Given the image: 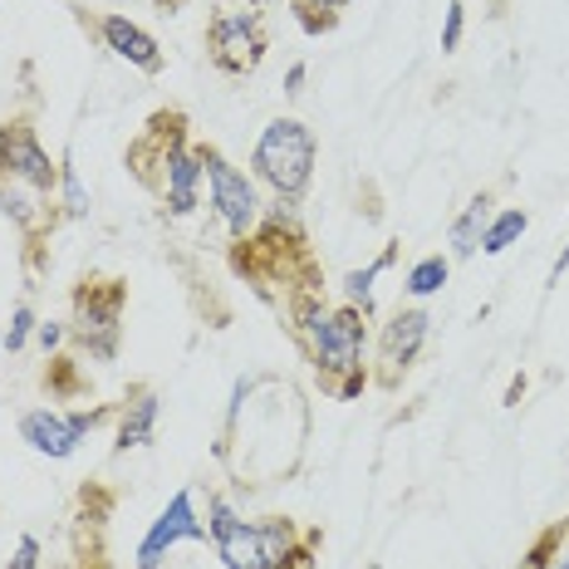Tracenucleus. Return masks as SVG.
<instances>
[{
	"label": "nucleus",
	"instance_id": "nucleus-1",
	"mask_svg": "<svg viewBox=\"0 0 569 569\" xmlns=\"http://www.w3.org/2000/svg\"><path fill=\"white\" fill-rule=\"evenodd\" d=\"M290 329H295V339H300L305 359L315 363L325 393H335L339 378H349V373L363 369L369 315L353 310V305H339V310H329V305L315 295V284H310V290H300L290 300Z\"/></svg>",
	"mask_w": 569,
	"mask_h": 569
},
{
	"label": "nucleus",
	"instance_id": "nucleus-2",
	"mask_svg": "<svg viewBox=\"0 0 569 569\" xmlns=\"http://www.w3.org/2000/svg\"><path fill=\"white\" fill-rule=\"evenodd\" d=\"M315 152H319L315 133L300 118H270L266 133L256 138V152H251L256 182H266L270 192L284 201H300L315 177Z\"/></svg>",
	"mask_w": 569,
	"mask_h": 569
},
{
	"label": "nucleus",
	"instance_id": "nucleus-3",
	"mask_svg": "<svg viewBox=\"0 0 569 569\" xmlns=\"http://www.w3.org/2000/svg\"><path fill=\"white\" fill-rule=\"evenodd\" d=\"M123 305L128 284L109 276H84L74 284V315H69V339L79 343V353H89L93 363L118 359V339H123Z\"/></svg>",
	"mask_w": 569,
	"mask_h": 569
},
{
	"label": "nucleus",
	"instance_id": "nucleus-4",
	"mask_svg": "<svg viewBox=\"0 0 569 569\" xmlns=\"http://www.w3.org/2000/svg\"><path fill=\"white\" fill-rule=\"evenodd\" d=\"M266 10L260 0H217L207 20V54L221 74L246 79L266 59Z\"/></svg>",
	"mask_w": 569,
	"mask_h": 569
},
{
	"label": "nucleus",
	"instance_id": "nucleus-5",
	"mask_svg": "<svg viewBox=\"0 0 569 569\" xmlns=\"http://www.w3.org/2000/svg\"><path fill=\"white\" fill-rule=\"evenodd\" d=\"M197 162H201V177H207V197H211L217 221L227 227L231 241H246V236L260 227V217H266V211H260L256 177H246L227 152L211 148V142H197Z\"/></svg>",
	"mask_w": 569,
	"mask_h": 569
},
{
	"label": "nucleus",
	"instance_id": "nucleus-6",
	"mask_svg": "<svg viewBox=\"0 0 569 569\" xmlns=\"http://www.w3.org/2000/svg\"><path fill=\"white\" fill-rule=\"evenodd\" d=\"M109 418H118L113 402H99V408H79V412H54V408H26L20 412V442L30 452L50 457V461H69L79 447L89 442V432H99Z\"/></svg>",
	"mask_w": 569,
	"mask_h": 569
},
{
	"label": "nucleus",
	"instance_id": "nucleus-7",
	"mask_svg": "<svg viewBox=\"0 0 569 569\" xmlns=\"http://www.w3.org/2000/svg\"><path fill=\"white\" fill-rule=\"evenodd\" d=\"M0 177H16V182H26L44 197L59 192V162L44 152L30 118H6L0 123Z\"/></svg>",
	"mask_w": 569,
	"mask_h": 569
},
{
	"label": "nucleus",
	"instance_id": "nucleus-8",
	"mask_svg": "<svg viewBox=\"0 0 569 569\" xmlns=\"http://www.w3.org/2000/svg\"><path fill=\"white\" fill-rule=\"evenodd\" d=\"M201 162H197V148H187V128H177L168 152H162V168H158V182H152V192L162 197V207L172 211V217H192L201 207Z\"/></svg>",
	"mask_w": 569,
	"mask_h": 569
},
{
	"label": "nucleus",
	"instance_id": "nucleus-9",
	"mask_svg": "<svg viewBox=\"0 0 569 569\" xmlns=\"http://www.w3.org/2000/svg\"><path fill=\"white\" fill-rule=\"evenodd\" d=\"M427 329H432V319H427V310H418V305H408V310H398L393 319L383 325V335H378V383L383 388H398L402 378H408V369L418 363L422 343H427Z\"/></svg>",
	"mask_w": 569,
	"mask_h": 569
},
{
	"label": "nucleus",
	"instance_id": "nucleus-10",
	"mask_svg": "<svg viewBox=\"0 0 569 569\" xmlns=\"http://www.w3.org/2000/svg\"><path fill=\"white\" fill-rule=\"evenodd\" d=\"M182 540H207V526L197 520L192 491H177L168 501V511L152 520V530L138 545V565L133 569H162V560L172 555V545H182Z\"/></svg>",
	"mask_w": 569,
	"mask_h": 569
},
{
	"label": "nucleus",
	"instance_id": "nucleus-11",
	"mask_svg": "<svg viewBox=\"0 0 569 569\" xmlns=\"http://www.w3.org/2000/svg\"><path fill=\"white\" fill-rule=\"evenodd\" d=\"M93 26H99V40H103V50H109V54H118L123 64L142 69V74H162L168 54H162V44L152 40L142 26H133L128 16H99Z\"/></svg>",
	"mask_w": 569,
	"mask_h": 569
},
{
	"label": "nucleus",
	"instance_id": "nucleus-12",
	"mask_svg": "<svg viewBox=\"0 0 569 569\" xmlns=\"http://www.w3.org/2000/svg\"><path fill=\"white\" fill-rule=\"evenodd\" d=\"M158 412H162V398L152 388H133L123 402H118V432H113V452H138V447L152 442L158 432Z\"/></svg>",
	"mask_w": 569,
	"mask_h": 569
},
{
	"label": "nucleus",
	"instance_id": "nucleus-13",
	"mask_svg": "<svg viewBox=\"0 0 569 569\" xmlns=\"http://www.w3.org/2000/svg\"><path fill=\"white\" fill-rule=\"evenodd\" d=\"M0 217H10L30 241H40L44 231H54V211H50V197L34 192V187L16 182V177H0Z\"/></svg>",
	"mask_w": 569,
	"mask_h": 569
},
{
	"label": "nucleus",
	"instance_id": "nucleus-14",
	"mask_svg": "<svg viewBox=\"0 0 569 569\" xmlns=\"http://www.w3.org/2000/svg\"><path fill=\"white\" fill-rule=\"evenodd\" d=\"M491 192H477L467 201V207H461V217L452 221V260H471L481 251V231L491 227Z\"/></svg>",
	"mask_w": 569,
	"mask_h": 569
},
{
	"label": "nucleus",
	"instance_id": "nucleus-15",
	"mask_svg": "<svg viewBox=\"0 0 569 569\" xmlns=\"http://www.w3.org/2000/svg\"><path fill=\"white\" fill-rule=\"evenodd\" d=\"M393 260H398V241H388V246H383V256H378L373 266L349 270V276H343V305H353V310L373 315V280L383 276V270L393 266Z\"/></svg>",
	"mask_w": 569,
	"mask_h": 569
},
{
	"label": "nucleus",
	"instance_id": "nucleus-16",
	"mask_svg": "<svg viewBox=\"0 0 569 569\" xmlns=\"http://www.w3.org/2000/svg\"><path fill=\"white\" fill-rule=\"evenodd\" d=\"M526 227H530V217L520 207H506V211H496L491 217V227L481 231V256H501L506 246H516L520 236H526Z\"/></svg>",
	"mask_w": 569,
	"mask_h": 569
},
{
	"label": "nucleus",
	"instance_id": "nucleus-17",
	"mask_svg": "<svg viewBox=\"0 0 569 569\" xmlns=\"http://www.w3.org/2000/svg\"><path fill=\"white\" fill-rule=\"evenodd\" d=\"M59 207H64V217L69 221H84L89 217V187H84V177H79L74 168V158H59Z\"/></svg>",
	"mask_w": 569,
	"mask_h": 569
},
{
	"label": "nucleus",
	"instance_id": "nucleus-18",
	"mask_svg": "<svg viewBox=\"0 0 569 569\" xmlns=\"http://www.w3.org/2000/svg\"><path fill=\"white\" fill-rule=\"evenodd\" d=\"M447 276H452V260H447V256H422L418 266L408 270V280H402V290H408L412 300H427V295H437V290H442Z\"/></svg>",
	"mask_w": 569,
	"mask_h": 569
},
{
	"label": "nucleus",
	"instance_id": "nucleus-19",
	"mask_svg": "<svg viewBox=\"0 0 569 569\" xmlns=\"http://www.w3.org/2000/svg\"><path fill=\"white\" fill-rule=\"evenodd\" d=\"M290 6H295V20H300L305 34H329L339 26L349 0H290Z\"/></svg>",
	"mask_w": 569,
	"mask_h": 569
},
{
	"label": "nucleus",
	"instance_id": "nucleus-20",
	"mask_svg": "<svg viewBox=\"0 0 569 569\" xmlns=\"http://www.w3.org/2000/svg\"><path fill=\"white\" fill-rule=\"evenodd\" d=\"M34 325H40V319H34V310H30V300H20L16 310H10V325H6V353H20L26 349V343L34 339Z\"/></svg>",
	"mask_w": 569,
	"mask_h": 569
},
{
	"label": "nucleus",
	"instance_id": "nucleus-21",
	"mask_svg": "<svg viewBox=\"0 0 569 569\" xmlns=\"http://www.w3.org/2000/svg\"><path fill=\"white\" fill-rule=\"evenodd\" d=\"M565 536H569V520H565V526H550V530H545V536L530 545L526 569H550L555 560H560V540H565Z\"/></svg>",
	"mask_w": 569,
	"mask_h": 569
},
{
	"label": "nucleus",
	"instance_id": "nucleus-22",
	"mask_svg": "<svg viewBox=\"0 0 569 569\" xmlns=\"http://www.w3.org/2000/svg\"><path fill=\"white\" fill-rule=\"evenodd\" d=\"M461 30H467V6L452 0V6H447V20H442V54H452L461 44Z\"/></svg>",
	"mask_w": 569,
	"mask_h": 569
},
{
	"label": "nucleus",
	"instance_id": "nucleus-23",
	"mask_svg": "<svg viewBox=\"0 0 569 569\" xmlns=\"http://www.w3.org/2000/svg\"><path fill=\"white\" fill-rule=\"evenodd\" d=\"M6 569H40V540H34V536H20V540H16V555L6 560Z\"/></svg>",
	"mask_w": 569,
	"mask_h": 569
},
{
	"label": "nucleus",
	"instance_id": "nucleus-24",
	"mask_svg": "<svg viewBox=\"0 0 569 569\" xmlns=\"http://www.w3.org/2000/svg\"><path fill=\"white\" fill-rule=\"evenodd\" d=\"M34 339H40L44 353H54L59 343L69 339V325H59V319H40V325H34Z\"/></svg>",
	"mask_w": 569,
	"mask_h": 569
},
{
	"label": "nucleus",
	"instance_id": "nucleus-25",
	"mask_svg": "<svg viewBox=\"0 0 569 569\" xmlns=\"http://www.w3.org/2000/svg\"><path fill=\"white\" fill-rule=\"evenodd\" d=\"M369 383H373L369 369H359V373L339 378V383H335V398H339V402H353V398H363V388H369Z\"/></svg>",
	"mask_w": 569,
	"mask_h": 569
},
{
	"label": "nucleus",
	"instance_id": "nucleus-26",
	"mask_svg": "<svg viewBox=\"0 0 569 569\" xmlns=\"http://www.w3.org/2000/svg\"><path fill=\"white\" fill-rule=\"evenodd\" d=\"M305 79H310V69H305V64H290V69H284V93H290V99H300V93H305Z\"/></svg>",
	"mask_w": 569,
	"mask_h": 569
},
{
	"label": "nucleus",
	"instance_id": "nucleus-27",
	"mask_svg": "<svg viewBox=\"0 0 569 569\" xmlns=\"http://www.w3.org/2000/svg\"><path fill=\"white\" fill-rule=\"evenodd\" d=\"M565 270H569V246L560 251V260H555V266H550V284H560V276H565Z\"/></svg>",
	"mask_w": 569,
	"mask_h": 569
},
{
	"label": "nucleus",
	"instance_id": "nucleus-28",
	"mask_svg": "<svg viewBox=\"0 0 569 569\" xmlns=\"http://www.w3.org/2000/svg\"><path fill=\"white\" fill-rule=\"evenodd\" d=\"M550 569H569V560H555V565H550Z\"/></svg>",
	"mask_w": 569,
	"mask_h": 569
}]
</instances>
